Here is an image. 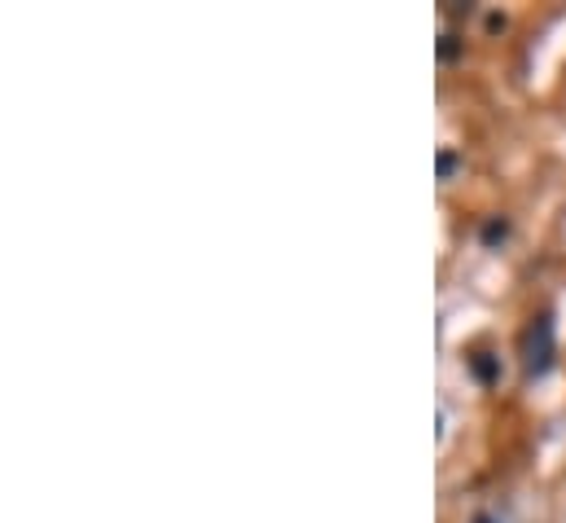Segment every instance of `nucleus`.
I'll return each instance as SVG.
<instances>
[{"instance_id":"nucleus-1","label":"nucleus","mask_w":566,"mask_h":523,"mask_svg":"<svg viewBox=\"0 0 566 523\" xmlns=\"http://www.w3.org/2000/svg\"><path fill=\"white\" fill-rule=\"evenodd\" d=\"M554 317H536L523 335V370L527 379H545L554 370Z\"/></svg>"},{"instance_id":"nucleus-2","label":"nucleus","mask_w":566,"mask_h":523,"mask_svg":"<svg viewBox=\"0 0 566 523\" xmlns=\"http://www.w3.org/2000/svg\"><path fill=\"white\" fill-rule=\"evenodd\" d=\"M483 238H488V242H497V238H505V220H492V225H488V233H483Z\"/></svg>"},{"instance_id":"nucleus-3","label":"nucleus","mask_w":566,"mask_h":523,"mask_svg":"<svg viewBox=\"0 0 566 523\" xmlns=\"http://www.w3.org/2000/svg\"><path fill=\"white\" fill-rule=\"evenodd\" d=\"M453 167H457V159L453 154H439V176H453Z\"/></svg>"},{"instance_id":"nucleus-4","label":"nucleus","mask_w":566,"mask_h":523,"mask_svg":"<svg viewBox=\"0 0 566 523\" xmlns=\"http://www.w3.org/2000/svg\"><path fill=\"white\" fill-rule=\"evenodd\" d=\"M439 53H444V57H457V44H453V35H444V44H439Z\"/></svg>"},{"instance_id":"nucleus-5","label":"nucleus","mask_w":566,"mask_h":523,"mask_svg":"<svg viewBox=\"0 0 566 523\" xmlns=\"http://www.w3.org/2000/svg\"><path fill=\"white\" fill-rule=\"evenodd\" d=\"M475 523H497L492 515H475Z\"/></svg>"}]
</instances>
